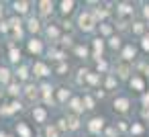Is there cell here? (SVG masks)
Here are the masks:
<instances>
[{
	"instance_id": "cell-10",
	"label": "cell",
	"mask_w": 149,
	"mask_h": 137,
	"mask_svg": "<svg viewBox=\"0 0 149 137\" xmlns=\"http://www.w3.org/2000/svg\"><path fill=\"white\" fill-rule=\"evenodd\" d=\"M70 108L74 110V115L82 113V110H84V106H82V98H78V96H76V98H72V100H70Z\"/></svg>"
},
{
	"instance_id": "cell-11",
	"label": "cell",
	"mask_w": 149,
	"mask_h": 137,
	"mask_svg": "<svg viewBox=\"0 0 149 137\" xmlns=\"http://www.w3.org/2000/svg\"><path fill=\"white\" fill-rule=\"evenodd\" d=\"M65 125H68V129L76 131V129H80V119H78L76 115H70V117L65 119Z\"/></svg>"
},
{
	"instance_id": "cell-6",
	"label": "cell",
	"mask_w": 149,
	"mask_h": 137,
	"mask_svg": "<svg viewBox=\"0 0 149 137\" xmlns=\"http://www.w3.org/2000/svg\"><path fill=\"white\" fill-rule=\"evenodd\" d=\"M33 74H35V76H39V78H45V76H49V68H47L45 64L37 62V64L33 66Z\"/></svg>"
},
{
	"instance_id": "cell-26",
	"label": "cell",
	"mask_w": 149,
	"mask_h": 137,
	"mask_svg": "<svg viewBox=\"0 0 149 137\" xmlns=\"http://www.w3.org/2000/svg\"><path fill=\"white\" fill-rule=\"evenodd\" d=\"M129 131H131V135H141V133H143V125H141V123H133Z\"/></svg>"
},
{
	"instance_id": "cell-40",
	"label": "cell",
	"mask_w": 149,
	"mask_h": 137,
	"mask_svg": "<svg viewBox=\"0 0 149 137\" xmlns=\"http://www.w3.org/2000/svg\"><path fill=\"white\" fill-rule=\"evenodd\" d=\"M65 72H68V66H65V64H61V66L57 68V74H59V76H63Z\"/></svg>"
},
{
	"instance_id": "cell-14",
	"label": "cell",
	"mask_w": 149,
	"mask_h": 137,
	"mask_svg": "<svg viewBox=\"0 0 149 137\" xmlns=\"http://www.w3.org/2000/svg\"><path fill=\"white\" fill-rule=\"evenodd\" d=\"M116 72H118V78H129V74H131V70H129L127 64H118L116 66Z\"/></svg>"
},
{
	"instance_id": "cell-15",
	"label": "cell",
	"mask_w": 149,
	"mask_h": 137,
	"mask_svg": "<svg viewBox=\"0 0 149 137\" xmlns=\"http://www.w3.org/2000/svg\"><path fill=\"white\" fill-rule=\"evenodd\" d=\"M39 6H41V13H43V15H49V13L53 10V2H49V0H41Z\"/></svg>"
},
{
	"instance_id": "cell-32",
	"label": "cell",
	"mask_w": 149,
	"mask_h": 137,
	"mask_svg": "<svg viewBox=\"0 0 149 137\" xmlns=\"http://www.w3.org/2000/svg\"><path fill=\"white\" fill-rule=\"evenodd\" d=\"M21 59V51L19 49H10V62H19Z\"/></svg>"
},
{
	"instance_id": "cell-21",
	"label": "cell",
	"mask_w": 149,
	"mask_h": 137,
	"mask_svg": "<svg viewBox=\"0 0 149 137\" xmlns=\"http://www.w3.org/2000/svg\"><path fill=\"white\" fill-rule=\"evenodd\" d=\"M39 29H41V23H39L37 19H31V21H29V31H31V33H39Z\"/></svg>"
},
{
	"instance_id": "cell-24",
	"label": "cell",
	"mask_w": 149,
	"mask_h": 137,
	"mask_svg": "<svg viewBox=\"0 0 149 137\" xmlns=\"http://www.w3.org/2000/svg\"><path fill=\"white\" fill-rule=\"evenodd\" d=\"M17 131L21 133V137H31V131H29V127H27V125H23V123H19V125H17Z\"/></svg>"
},
{
	"instance_id": "cell-35",
	"label": "cell",
	"mask_w": 149,
	"mask_h": 137,
	"mask_svg": "<svg viewBox=\"0 0 149 137\" xmlns=\"http://www.w3.org/2000/svg\"><path fill=\"white\" fill-rule=\"evenodd\" d=\"M45 135H47V137H57L59 133H57L55 127H47V129H45Z\"/></svg>"
},
{
	"instance_id": "cell-2",
	"label": "cell",
	"mask_w": 149,
	"mask_h": 137,
	"mask_svg": "<svg viewBox=\"0 0 149 137\" xmlns=\"http://www.w3.org/2000/svg\"><path fill=\"white\" fill-rule=\"evenodd\" d=\"M129 86L135 90V92H145V80L137 74H133V78L129 80Z\"/></svg>"
},
{
	"instance_id": "cell-46",
	"label": "cell",
	"mask_w": 149,
	"mask_h": 137,
	"mask_svg": "<svg viewBox=\"0 0 149 137\" xmlns=\"http://www.w3.org/2000/svg\"><path fill=\"white\" fill-rule=\"evenodd\" d=\"M72 43V37H63V45H70Z\"/></svg>"
},
{
	"instance_id": "cell-45",
	"label": "cell",
	"mask_w": 149,
	"mask_h": 137,
	"mask_svg": "<svg viewBox=\"0 0 149 137\" xmlns=\"http://www.w3.org/2000/svg\"><path fill=\"white\" fill-rule=\"evenodd\" d=\"M0 31H8V25L6 23H0Z\"/></svg>"
},
{
	"instance_id": "cell-27",
	"label": "cell",
	"mask_w": 149,
	"mask_h": 137,
	"mask_svg": "<svg viewBox=\"0 0 149 137\" xmlns=\"http://www.w3.org/2000/svg\"><path fill=\"white\" fill-rule=\"evenodd\" d=\"M10 80V72L6 70V68H0V82H2V84H6Z\"/></svg>"
},
{
	"instance_id": "cell-28",
	"label": "cell",
	"mask_w": 149,
	"mask_h": 137,
	"mask_svg": "<svg viewBox=\"0 0 149 137\" xmlns=\"http://www.w3.org/2000/svg\"><path fill=\"white\" fill-rule=\"evenodd\" d=\"M76 55L78 57H88V47L86 45H78L76 47Z\"/></svg>"
},
{
	"instance_id": "cell-30",
	"label": "cell",
	"mask_w": 149,
	"mask_h": 137,
	"mask_svg": "<svg viewBox=\"0 0 149 137\" xmlns=\"http://www.w3.org/2000/svg\"><path fill=\"white\" fill-rule=\"evenodd\" d=\"M57 35H59V31H57V27H47V37H51V39H57Z\"/></svg>"
},
{
	"instance_id": "cell-29",
	"label": "cell",
	"mask_w": 149,
	"mask_h": 137,
	"mask_svg": "<svg viewBox=\"0 0 149 137\" xmlns=\"http://www.w3.org/2000/svg\"><path fill=\"white\" fill-rule=\"evenodd\" d=\"M96 70H98V72H108V62H106V59H98Z\"/></svg>"
},
{
	"instance_id": "cell-39",
	"label": "cell",
	"mask_w": 149,
	"mask_h": 137,
	"mask_svg": "<svg viewBox=\"0 0 149 137\" xmlns=\"http://www.w3.org/2000/svg\"><path fill=\"white\" fill-rule=\"evenodd\" d=\"M143 106H145V108H149V90H145V92H143Z\"/></svg>"
},
{
	"instance_id": "cell-41",
	"label": "cell",
	"mask_w": 149,
	"mask_h": 137,
	"mask_svg": "<svg viewBox=\"0 0 149 137\" xmlns=\"http://www.w3.org/2000/svg\"><path fill=\"white\" fill-rule=\"evenodd\" d=\"M127 25H129L127 21H118V23H116V27H118L120 31H125V29H127Z\"/></svg>"
},
{
	"instance_id": "cell-8",
	"label": "cell",
	"mask_w": 149,
	"mask_h": 137,
	"mask_svg": "<svg viewBox=\"0 0 149 137\" xmlns=\"http://www.w3.org/2000/svg\"><path fill=\"white\" fill-rule=\"evenodd\" d=\"M33 117H35V121L45 123V119H47V110H45L43 106H35V108H33Z\"/></svg>"
},
{
	"instance_id": "cell-22",
	"label": "cell",
	"mask_w": 149,
	"mask_h": 137,
	"mask_svg": "<svg viewBox=\"0 0 149 137\" xmlns=\"http://www.w3.org/2000/svg\"><path fill=\"white\" fill-rule=\"evenodd\" d=\"M98 31H100V35H110V33H112V25H108V23H100Z\"/></svg>"
},
{
	"instance_id": "cell-43",
	"label": "cell",
	"mask_w": 149,
	"mask_h": 137,
	"mask_svg": "<svg viewBox=\"0 0 149 137\" xmlns=\"http://www.w3.org/2000/svg\"><path fill=\"white\" fill-rule=\"evenodd\" d=\"M118 129H120V131H125V129H127V125H125V121H118Z\"/></svg>"
},
{
	"instance_id": "cell-12",
	"label": "cell",
	"mask_w": 149,
	"mask_h": 137,
	"mask_svg": "<svg viewBox=\"0 0 149 137\" xmlns=\"http://www.w3.org/2000/svg\"><path fill=\"white\" fill-rule=\"evenodd\" d=\"M29 51H31V53H41V51H43V43H41L39 39L29 41Z\"/></svg>"
},
{
	"instance_id": "cell-19",
	"label": "cell",
	"mask_w": 149,
	"mask_h": 137,
	"mask_svg": "<svg viewBox=\"0 0 149 137\" xmlns=\"http://www.w3.org/2000/svg\"><path fill=\"white\" fill-rule=\"evenodd\" d=\"M82 106H84V108H88V110H92V108H94V98L86 94V96L82 98Z\"/></svg>"
},
{
	"instance_id": "cell-36",
	"label": "cell",
	"mask_w": 149,
	"mask_h": 137,
	"mask_svg": "<svg viewBox=\"0 0 149 137\" xmlns=\"http://www.w3.org/2000/svg\"><path fill=\"white\" fill-rule=\"evenodd\" d=\"M141 47H143L145 51H149V35H143V37H141Z\"/></svg>"
},
{
	"instance_id": "cell-17",
	"label": "cell",
	"mask_w": 149,
	"mask_h": 137,
	"mask_svg": "<svg viewBox=\"0 0 149 137\" xmlns=\"http://www.w3.org/2000/svg\"><path fill=\"white\" fill-rule=\"evenodd\" d=\"M120 41H123L120 37H116V35H112V37L108 39V45H110V49H120V45H123Z\"/></svg>"
},
{
	"instance_id": "cell-34",
	"label": "cell",
	"mask_w": 149,
	"mask_h": 137,
	"mask_svg": "<svg viewBox=\"0 0 149 137\" xmlns=\"http://www.w3.org/2000/svg\"><path fill=\"white\" fill-rule=\"evenodd\" d=\"M27 96L33 100V98L37 96V86H29V88H27Z\"/></svg>"
},
{
	"instance_id": "cell-3",
	"label": "cell",
	"mask_w": 149,
	"mask_h": 137,
	"mask_svg": "<svg viewBox=\"0 0 149 137\" xmlns=\"http://www.w3.org/2000/svg\"><path fill=\"white\" fill-rule=\"evenodd\" d=\"M102 129H104V119H102V117L90 119V123H88V131H90V133H100Z\"/></svg>"
},
{
	"instance_id": "cell-33",
	"label": "cell",
	"mask_w": 149,
	"mask_h": 137,
	"mask_svg": "<svg viewBox=\"0 0 149 137\" xmlns=\"http://www.w3.org/2000/svg\"><path fill=\"white\" fill-rule=\"evenodd\" d=\"M17 76H19L21 80H27V78H29V70H27V68H21V70L17 72Z\"/></svg>"
},
{
	"instance_id": "cell-4",
	"label": "cell",
	"mask_w": 149,
	"mask_h": 137,
	"mask_svg": "<svg viewBox=\"0 0 149 137\" xmlns=\"http://www.w3.org/2000/svg\"><path fill=\"white\" fill-rule=\"evenodd\" d=\"M102 51H104V41L98 37V39H94V53H92V57L98 62V59H102Z\"/></svg>"
},
{
	"instance_id": "cell-7",
	"label": "cell",
	"mask_w": 149,
	"mask_h": 137,
	"mask_svg": "<svg viewBox=\"0 0 149 137\" xmlns=\"http://www.w3.org/2000/svg\"><path fill=\"white\" fill-rule=\"evenodd\" d=\"M135 53H137V49H135L133 45H125V49H123V53H120V57H123L125 62H131V59L135 57Z\"/></svg>"
},
{
	"instance_id": "cell-23",
	"label": "cell",
	"mask_w": 149,
	"mask_h": 137,
	"mask_svg": "<svg viewBox=\"0 0 149 137\" xmlns=\"http://www.w3.org/2000/svg\"><path fill=\"white\" fill-rule=\"evenodd\" d=\"M57 98H59V102H65V100L70 98V90H68V88H59V90H57Z\"/></svg>"
},
{
	"instance_id": "cell-25",
	"label": "cell",
	"mask_w": 149,
	"mask_h": 137,
	"mask_svg": "<svg viewBox=\"0 0 149 137\" xmlns=\"http://www.w3.org/2000/svg\"><path fill=\"white\" fill-rule=\"evenodd\" d=\"M104 86H106V90H112V88L116 86V78H114L112 74H108V76H106V84H104Z\"/></svg>"
},
{
	"instance_id": "cell-13",
	"label": "cell",
	"mask_w": 149,
	"mask_h": 137,
	"mask_svg": "<svg viewBox=\"0 0 149 137\" xmlns=\"http://www.w3.org/2000/svg\"><path fill=\"white\" fill-rule=\"evenodd\" d=\"M59 6H61V13H63V15H70V13L74 10L76 2H74V0H63V2H61Z\"/></svg>"
},
{
	"instance_id": "cell-20",
	"label": "cell",
	"mask_w": 149,
	"mask_h": 137,
	"mask_svg": "<svg viewBox=\"0 0 149 137\" xmlns=\"http://www.w3.org/2000/svg\"><path fill=\"white\" fill-rule=\"evenodd\" d=\"M15 10L21 13V15H25L29 10V2H15Z\"/></svg>"
},
{
	"instance_id": "cell-16",
	"label": "cell",
	"mask_w": 149,
	"mask_h": 137,
	"mask_svg": "<svg viewBox=\"0 0 149 137\" xmlns=\"http://www.w3.org/2000/svg\"><path fill=\"white\" fill-rule=\"evenodd\" d=\"M84 78H86V82H88V84H92V86H96V84L100 82V78H98V74H96V72H88Z\"/></svg>"
},
{
	"instance_id": "cell-31",
	"label": "cell",
	"mask_w": 149,
	"mask_h": 137,
	"mask_svg": "<svg viewBox=\"0 0 149 137\" xmlns=\"http://www.w3.org/2000/svg\"><path fill=\"white\" fill-rule=\"evenodd\" d=\"M8 92H10L13 96H19V94H21V86H19V84H10Z\"/></svg>"
},
{
	"instance_id": "cell-44",
	"label": "cell",
	"mask_w": 149,
	"mask_h": 137,
	"mask_svg": "<svg viewBox=\"0 0 149 137\" xmlns=\"http://www.w3.org/2000/svg\"><path fill=\"white\" fill-rule=\"evenodd\" d=\"M141 115H143V119H149V108H143V113H141Z\"/></svg>"
},
{
	"instance_id": "cell-38",
	"label": "cell",
	"mask_w": 149,
	"mask_h": 137,
	"mask_svg": "<svg viewBox=\"0 0 149 137\" xmlns=\"http://www.w3.org/2000/svg\"><path fill=\"white\" fill-rule=\"evenodd\" d=\"M104 133H106V137H116V127H108Z\"/></svg>"
},
{
	"instance_id": "cell-42",
	"label": "cell",
	"mask_w": 149,
	"mask_h": 137,
	"mask_svg": "<svg viewBox=\"0 0 149 137\" xmlns=\"http://www.w3.org/2000/svg\"><path fill=\"white\" fill-rule=\"evenodd\" d=\"M143 17H145V19H149V4H145V6H143Z\"/></svg>"
},
{
	"instance_id": "cell-9",
	"label": "cell",
	"mask_w": 149,
	"mask_h": 137,
	"mask_svg": "<svg viewBox=\"0 0 149 137\" xmlns=\"http://www.w3.org/2000/svg\"><path fill=\"white\" fill-rule=\"evenodd\" d=\"M116 13H120V15H131V13H133V4H131V2H118V4H116Z\"/></svg>"
},
{
	"instance_id": "cell-1",
	"label": "cell",
	"mask_w": 149,
	"mask_h": 137,
	"mask_svg": "<svg viewBox=\"0 0 149 137\" xmlns=\"http://www.w3.org/2000/svg\"><path fill=\"white\" fill-rule=\"evenodd\" d=\"M78 25H80V29L82 31H86V33H90V31H94L96 29V21H94V17L90 15V13H82L80 15V19H78Z\"/></svg>"
},
{
	"instance_id": "cell-37",
	"label": "cell",
	"mask_w": 149,
	"mask_h": 137,
	"mask_svg": "<svg viewBox=\"0 0 149 137\" xmlns=\"http://www.w3.org/2000/svg\"><path fill=\"white\" fill-rule=\"evenodd\" d=\"M57 129H59V131H68V125H65V119H59V121H57Z\"/></svg>"
},
{
	"instance_id": "cell-5",
	"label": "cell",
	"mask_w": 149,
	"mask_h": 137,
	"mask_svg": "<svg viewBox=\"0 0 149 137\" xmlns=\"http://www.w3.org/2000/svg\"><path fill=\"white\" fill-rule=\"evenodd\" d=\"M129 106H131V102H129V98H125V96H118V98L114 100V108H116L118 113H127Z\"/></svg>"
},
{
	"instance_id": "cell-18",
	"label": "cell",
	"mask_w": 149,
	"mask_h": 137,
	"mask_svg": "<svg viewBox=\"0 0 149 137\" xmlns=\"http://www.w3.org/2000/svg\"><path fill=\"white\" fill-rule=\"evenodd\" d=\"M131 31H133L135 35H143V31H145V25H143L141 21H137V23H133V27H131Z\"/></svg>"
},
{
	"instance_id": "cell-47",
	"label": "cell",
	"mask_w": 149,
	"mask_h": 137,
	"mask_svg": "<svg viewBox=\"0 0 149 137\" xmlns=\"http://www.w3.org/2000/svg\"><path fill=\"white\" fill-rule=\"evenodd\" d=\"M0 15H2V8H0Z\"/></svg>"
}]
</instances>
